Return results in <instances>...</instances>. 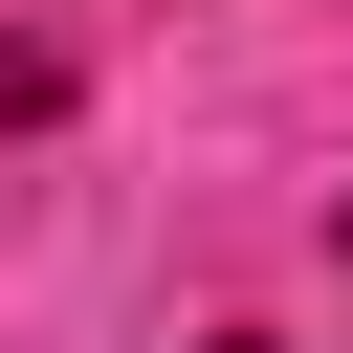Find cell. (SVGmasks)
<instances>
[{"label": "cell", "instance_id": "6da1fadb", "mask_svg": "<svg viewBox=\"0 0 353 353\" xmlns=\"http://www.w3.org/2000/svg\"><path fill=\"white\" fill-rule=\"evenodd\" d=\"M221 353H265V331H221Z\"/></svg>", "mask_w": 353, "mask_h": 353}]
</instances>
